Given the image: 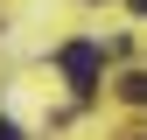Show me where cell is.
<instances>
[{
	"instance_id": "obj_1",
	"label": "cell",
	"mask_w": 147,
	"mask_h": 140,
	"mask_svg": "<svg viewBox=\"0 0 147 140\" xmlns=\"http://www.w3.org/2000/svg\"><path fill=\"white\" fill-rule=\"evenodd\" d=\"M56 70L70 77V91H77V98H91V91H98V49H91V42L56 49Z\"/></svg>"
},
{
	"instance_id": "obj_2",
	"label": "cell",
	"mask_w": 147,
	"mask_h": 140,
	"mask_svg": "<svg viewBox=\"0 0 147 140\" xmlns=\"http://www.w3.org/2000/svg\"><path fill=\"white\" fill-rule=\"evenodd\" d=\"M119 98H126V105H147V70H133V77L119 84Z\"/></svg>"
},
{
	"instance_id": "obj_3",
	"label": "cell",
	"mask_w": 147,
	"mask_h": 140,
	"mask_svg": "<svg viewBox=\"0 0 147 140\" xmlns=\"http://www.w3.org/2000/svg\"><path fill=\"white\" fill-rule=\"evenodd\" d=\"M0 140H21V126H14V119H0Z\"/></svg>"
},
{
	"instance_id": "obj_4",
	"label": "cell",
	"mask_w": 147,
	"mask_h": 140,
	"mask_svg": "<svg viewBox=\"0 0 147 140\" xmlns=\"http://www.w3.org/2000/svg\"><path fill=\"white\" fill-rule=\"evenodd\" d=\"M133 7H140V14H147V0H133Z\"/></svg>"
}]
</instances>
